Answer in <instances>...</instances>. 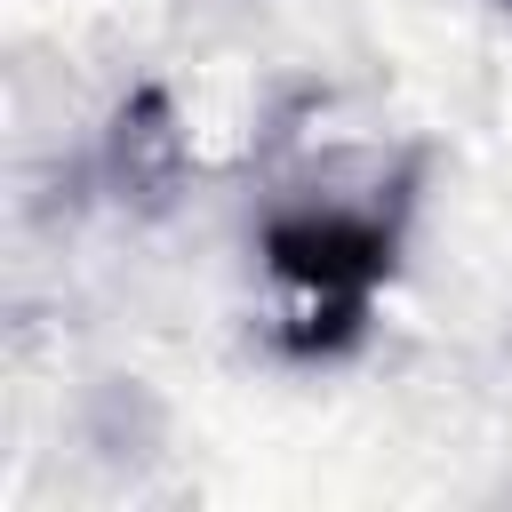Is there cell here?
<instances>
[{
	"instance_id": "obj_1",
	"label": "cell",
	"mask_w": 512,
	"mask_h": 512,
	"mask_svg": "<svg viewBox=\"0 0 512 512\" xmlns=\"http://www.w3.org/2000/svg\"><path fill=\"white\" fill-rule=\"evenodd\" d=\"M272 264L312 296V312H328V336H344L352 320H360V304H368V288L384 280V264H392V240L376 232V224H360V216H288V224H272Z\"/></svg>"
}]
</instances>
